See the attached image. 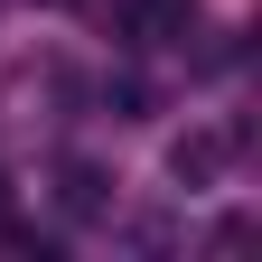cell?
Instances as JSON below:
<instances>
[{
  "label": "cell",
  "mask_w": 262,
  "mask_h": 262,
  "mask_svg": "<svg viewBox=\"0 0 262 262\" xmlns=\"http://www.w3.org/2000/svg\"><path fill=\"white\" fill-rule=\"evenodd\" d=\"M215 169H225V131H187V141L169 150V178L178 187H206Z\"/></svg>",
  "instance_id": "cell-2"
},
{
  "label": "cell",
  "mask_w": 262,
  "mask_h": 262,
  "mask_svg": "<svg viewBox=\"0 0 262 262\" xmlns=\"http://www.w3.org/2000/svg\"><path fill=\"white\" fill-rule=\"evenodd\" d=\"M56 196H66V215H94V206H103V169L66 159V169H56Z\"/></svg>",
  "instance_id": "cell-3"
},
{
  "label": "cell",
  "mask_w": 262,
  "mask_h": 262,
  "mask_svg": "<svg viewBox=\"0 0 262 262\" xmlns=\"http://www.w3.org/2000/svg\"><path fill=\"white\" fill-rule=\"evenodd\" d=\"M47 10H84V0H47Z\"/></svg>",
  "instance_id": "cell-5"
},
{
  "label": "cell",
  "mask_w": 262,
  "mask_h": 262,
  "mask_svg": "<svg viewBox=\"0 0 262 262\" xmlns=\"http://www.w3.org/2000/svg\"><path fill=\"white\" fill-rule=\"evenodd\" d=\"M0 225H10V178H0Z\"/></svg>",
  "instance_id": "cell-4"
},
{
  "label": "cell",
  "mask_w": 262,
  "mask_h": 262,
  "mask_svg": "<svg viewBox=\"0 0 262 262\" xmlns=\"http://www.w3.org/2000/svg\"><path fill=\"white\" fill-rule=\"evenodd\" d=\"M122 28H131V38H187V28H196V10H187V0H122Z\"/></svg>",
  "instance_id": "cell-1"
}]
</instances>
